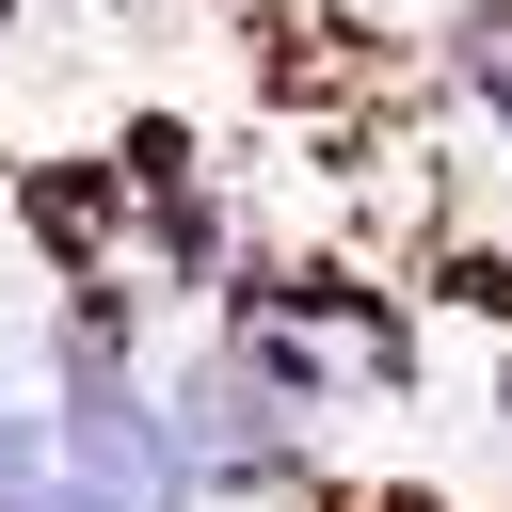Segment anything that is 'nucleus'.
<instances>
[{
  "mask_svg": "<svg viewBox=\"0 0 512 512\" xmlns=\"http://www.w3.org/2000/svg\"><path fill=\"white\" fill-rule=\"evenodd\" d=\"M64 432H80V464H96L112 496H144V512H176V432H160V416H144V400H128L112 368H96L80 400H64Z\"/></svg>",
  "mask_w": 512,
  "mask_h": 512,
  "instance_id": "nucleus-1",
  "label": "nucleus"
},
{
  "mask_svg": "<svg viewBox=\"0 0 512 512\" xmlns=\"http://www.w3.org/2000/svg\"><path fill=\"white\" fill-rule=\"evenodd\" d=\"M32 480H48V416H16V400H0V512H16Z\"/></svg>",
  "mask_w": 512,
  "mask_h": 512,
  "instance_id": "nucleus-2",
  "label": "nucleus"
}]
</instances>
